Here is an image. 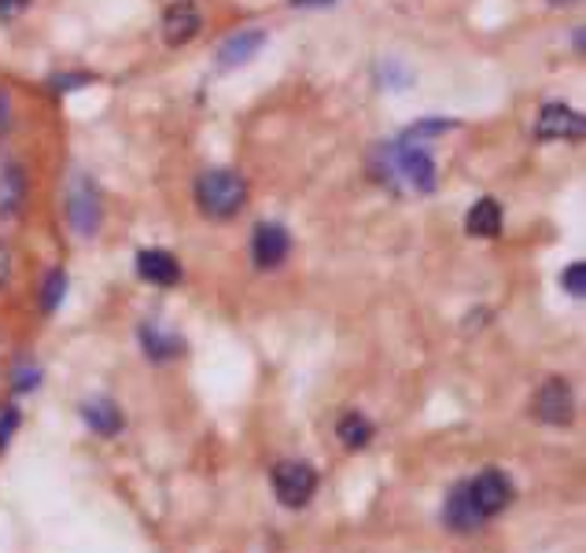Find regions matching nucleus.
<instances>
[{
    "instance_id": "f257e3e1",
    "label": "nucleus",
    "mask_w": 586,
    "mask_h": 553,
    "mask_svg": "<svg viewBox=\"0 0 586 553\" xmlns=\"http://www.w3.org/2000/svg\"><path fill=\"white\" fill-rule=\"evenodd\" d=\"M383 181L406 188V193H432L436 188V163H432L428 148L417 140H395V145H383Z\"/></svg>"
},
{
    "instance_id": "f03ea898",
    "label": "nucleus",
    "mask_w": 586,
    "mask_h": 553,
    "mask_svg": "<svg viewBox=\"0 0 586 553\" xmlns=\"http://www.w3.org/2000/svg\"><path fill=\"white\" fill-rule=\"evenodd\" d=\"M196 204L207 218L226 221L240 215V207L248 204V181L232 170H207L196 181Z\"/></svg>"
},
{
    "instance_id": "7ed1b4c3",
    "label": "nucleus",
    "mask_w": 586,
    "mask_h": 553,
    "mask_svg": "<svg viewBox=\"0 0 586 553\" xmlns=\"http://www.w3.org/2000/svg\"><path fill=\"white\" fill-rule=\"evenodd\" d=\"M273 495H277L280 506L302 509L318 495V469L307 465V461H280L273 469Z\"/></svg>"
},
{
    "instance_id": "20e7f679",
    "label": "nucleus",
    "mask_w": 586,
    "mask_h": 553,
    "mask_svg": "<svg viewBox=\"0 0 586 553\" xmlns=\"http://www.w3.org/2000/svg\"><path fill=\"white\" fill-rule=\"evenodd\" d=\"M469 484V495L476 502V509L483 512V520L498 517L513 506V498H517V487H513V480L505 476L502 469H483L476 480H464Z\"/></svg>"
},
{
    "instance_id": "39448f33",
    "label": "nucleus",
    "mask_w": 586,
    "mask_h": 553,
    "mask_svg": "<svg viewBox=\"0 0 586 553\" xmlns=\"http://www.w3.org/2000/svg\"><path fill=\"white\" fill-rule=\"evenodd\" d=\"M67 218L74 226L78 237H96L100 233V221H104V207H100V193L89 177H78L67 193Z\"/></svg>"
},
{
    "instance_id": "423d86ee",
    "label": "nucleus",
    "mask_w": 586,
    "mask_h": 553,
    "mask_svg": "<svg viewBox=\"0 0 586 553\" xmlns=\"http://www.w3.org/2000/svg\"><path fill=\"white\" fill-rule=\"evenodd\" d=\"M288 251H291V237L285 226H277V221L255 226V233H251V258H255L258 269H277L288 258Z\"/></svg>"
},
{
    "instance_id": "0eeeda50",
    "label": "nucleus",
    "mask_w": 586,
    "mask_h": 553,
    "mask_svg": "<svg viewBox=\"0 0 586 553\" xmlns=\"http://www.w3.org/2000/svg\"><path fill=\"white\" fill-rule=\"evenodd\" d=\"M583 129V115L568 104H545L535 118V137L539 140H579Z\"/></svg>"
},
{
    "instance_id": "6e6552de",
    "label": "nucleus",
    "mask_w": 586,
    "mask_h": 553,
    "mask_svg": "<svg viewBox=\"0 0 586 553\" xmlns=\"http://www.w3.org/2000/svg\"><path fill=\"white\" fill-rule=\"evenodd\" d=\"M443 520H447L450 531H458V535H472V531H480L487 520H483V512L476 509V502L469 495V484H453L447 502H443Z\"/></svg>"
},
{
    "instance_id": "1a4fd4ad",
    "label": "nucleus",
    "mask_w": 586,
    "mask_h": 553,
    "mask_svg": "<svg viewBox=\"0 0 586 553\" xmlns=\"http://www.w3.org/2000/svg\"><path fill=\"white\" fill-rule=\"evenodd\" d=\"M535 414L545 425H568L572 420V384L568 380H545L539 388V395H535Z\"/></svg>"
},
{
    "instance_id": "9d476101",
    "label": "nucleus",
    "mask_w": 586,
    "mask_h": 553,
    "mask_svg": "<svg viewBox=\"0 0 586 553\" xmlns=\"http://www.w3.org/2000/svg\"><path fill=\"white\" fill-rule=\"evenodd\" d=\"M204 30V15H199V8L192 4V0H177V4H170L166 8V15H163V37H166V45H188L192 37Z\"/></svg>"
},
{
    "instance_id": "9b49d317",
    "label": "nucleus",
    "mask_w": 586,
    "mask_h": 553,
    "mask_svg": "<svg viewBox=\"0 0 586 553\" xmlns=\"http://www.w3.org/2000/svg\"><path fill=\"white\" fill-rule=\"evenodd\" d=\"M137 274H140V280H148V285L170 288L181 280V263L163 247H145L137 255Z\"/></svg>"
},
{
    "instance_id": "f8f14e48",
    "label": "nucleus",
    "mask_w": 586,
    "mask_h": 553,
    "mask_svg": "<svg viewBox=\"0 0 586 553\" xmlns=\"http://www.w3.org/2000/svg\"><path fill=\"white\" fill-rule=\"evenodd\" d=\"M26 199V170L12 155H0V218L19 215Z\"/></svg>"
},
{
    "instance_id": "ddd939ff",
    "label": "nucleus",
    "mask_w": 586,
    "mask_h": 553,
    "mask_svg": "<svg viewBox=\"0 0 586 553\" xmlns=\"http://www.w3.org/2000/svg\"><path fill=\"white\" fill-rule=\"evenodd\" d=\"M262 45H266V34H262V30H240V34H232L229 42L218 48V67L232 70V67L248 64V59H255Z\"/></svg>"
},
{
    "instance_id": "4468645a",
    "label": "nucleus",
    "mask_w": 586,
    "mask_h": 553,
    "mask_svg": "<svg viewBox=\"0 0 586 553\" xmlns=\"http://www.w3.org/2000/svg\"><path fill=\"white\" fill-rule=\"evenodd\" d=\"M82 417H85V425L96 431V436H118L123 431V410L115 406L107 395H96V399H89L85 406H82Z\"/></svg>"
},
{
    "instance_id": "2eb2a0df",
    "label": "nucleus",
    "mask_w": 586,
    "mask_h": 553,
    "mask_svg": "<svg viewBox=\"0 0 586 553\" xmlns=\"http://www.w3.org/2000/svg\"><path fill=\"white\" fill-rule=\"evenodd\" d=\"M464 229H469V237H483V240H494L502 233V207L498 199L483 196L476 204L469 207V215H464Z\"/></svg>"
},
{
    "instance_id": "dca6fc26",
    "label": "nucleus",
    "mask_w": 586,
    "mask_h": 553,
    "mask_svg": "<svg viewBox=\"0 0 586 553\" xmlns=\"http://www.w3.org/2000/svg\"><path fill=\"white\" fill-rule=\"evenodd\" d=\"M140 347H145V355L151 361H170V358H177L181 350H185V339L174 336V332H163L159 325H140Z\"/></svg>"
},
{
    "instance_id": "f3484780",
    "label": "nucleus",
    "mask_w": 586,
    "mask_h": 553,
    "mask_svg": "<svg viewBox=\"0 0 586 553\" xmlns=\"http://www.w3.org/2000/svg\"><path fill=\"white\" fill-rule=\"evenodd\" d=\"M336 436H340V442L347 450H361L372 439V425H369L366 414H358V410H347V414L340 417V425H336Z\"/></svg>"
},
{
    "instance_id": "a211bd4d",
    "label": "nucleus",
    "mask_w": 586,
    "mask_h": 553,
    "mask_svg": "<svg viewBox=\"0 0 586 553\" xmlns=\"http://www.w3.org/2000/svg\"><path fill=\"white\" fill-rule=\"evenodd\" d=\"M64 291H67V274L64 269H53V274H48V280H45V291H42V307L48 310V314H53V310L64 303Z\"/></svg>"
},
{
    "instance_id": "6ab92c4d",
    "label": "nucleus",
    "mask_w": 586,
    "mask_h": 553,
    "mask_svg": "<svg viewBox=\"0 0 586 553\" xmlns=\"http://www.w3.org/2000/svg\"><path fill=\"white\" fill-rule=\"evenodd\" d=\"M561 288L568 291L572 299H583L586 296V266L583 263H572L568 269L561 274Z\"/></svg>"
},
{
    "instance_id": "aec40b11",
    "label": "nucleus",
    "mask_w": 586,
    "mask_h": 553,
    "mask_svg": "<svg viewBox=\"0 0 586 553\" xmlns=\"http://www.w3.org/2000/svg\"><path fill=\"white\" fill-rule=\"evenodd\" d=\"M15 425H19V414H15V410H4V417H0V450L8 447V439H12Z\"/></svg>"
},
{
    "instance_id": "412c9836",
    "label": "nucleus",
    "mask_w": 586,
    "mask_h": 553,
    "mask_svg": "<svg viewBox=\"0 0 586 553\" xmlns=\"http://www.w3.org/2000/svg\"><path fill=\"white\" fill-rule=\"evenodd\" d=\"M89 82V74H64V78H56V93H74L78 85H85Z\"/></svg>"
},
{
    "instance_id": "4be33fe9",
    "label": "nucleus",
    "mask_w": 586,
    "mask_h": 553,
    "mask_svg": "<svg viewBox=\"0 0 586 553\" xmlns=\"http://www.w3.org/2000/svg\"><path fill=\"white\" fill-rule=\"evenodd\" d=\"M12 129V96L0 89V134H8Z\"/></svg>"
},
{
    "instance_id": "5701e85b",
    "label": "nucleus",
    "mask_w": 586,
    "mask_h": 553,
    "mask_svg": "<svg viewBox=\"0 0 586 553\" xmlns=\"http://www.w3.org/2000/svg\"><path fill=\"white\" fill-rule=\"evenodd\" d=\"M37 380H42V373H37V369H23V373H15V391L37 388Z\"/></svg>"
},
{
    "instance_id": "b1692460",
    "label": "nucleus",
    "mask_w": 586,
    "mask_h": 553,
    "mask_svg": "<svg viewBox=\"0 0 586 553\" xmlns=\"http://www.w3.org/2000/svg\"><path fill=\"white\" fill-rule=\"evenodd\" d=\"M26 4H30V0H0V15H19Z\"/></svg>"
},
{
    "instance_id": "393cba45",
    "label": "nucleus",
    "mask_w": 586,
    "mask_h": 553,
    "mask_svg": "<svg viewBox=\"0 0 586 553\" xmlns=\"http://www.w3.org/2000/svg\"><path fill=\"white\" fill-rule=\"evenodd\" d=\"M8 274H12V258H8V247L0 244V288H4Z\"/></svg>"
},
{
    "instance_id": "a878e982",
    "label": "nucleus",
    "mask_w": 586,
    "mask_h": 553,
    "mask_svg": "<svg viewBox=\"0 0 586 553\" xmlns=\"http://www.w3.org/2000/svg\"><path fill=\"white\" fill-rule=\"evenodd\" d=\"M291 4H302V8H321V4H332V0H291Z\"/></svg>"
},
{
    "instance_id": "bb28decb",
    "label": "nucleus",
    "mask_w": 586,
    "mask_h": 553,
    "mask_svg": "<svg viewBox=\"0 0 586 553\" xmlns=\"http://www.w3.org/2000/svg\"><path fill=\"white\" fill-rule=\"evenodd\" d=\"M550 4H575V0H550Z\"/></svg>"
}]
</instances>
